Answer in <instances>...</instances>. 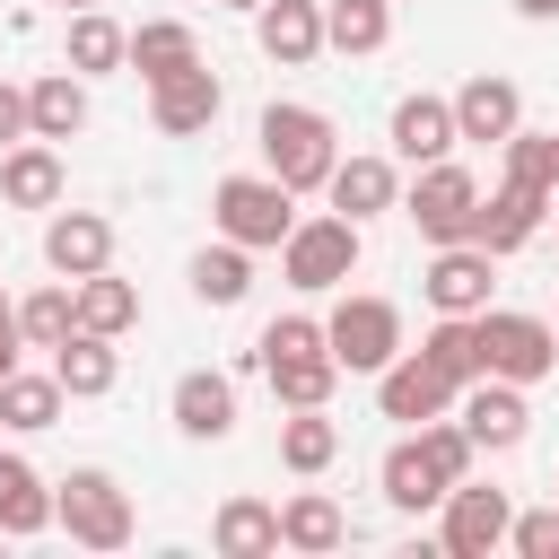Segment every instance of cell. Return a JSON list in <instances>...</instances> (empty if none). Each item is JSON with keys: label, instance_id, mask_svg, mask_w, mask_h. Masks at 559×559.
Returning a JSON list of instances; mask_svg holds the SVG:
<instances>
[{"label": "cell", "instance_id": "cell-31", "mask_svg": "<svg viewBox=\"0 0 559 559\" xmlns=\"http://www.w3.org/2000/svg\"><path fill=\"white\" fill-rule=\"evenodd\" d=\"M245 288H253V253H245V245L218 236V245L192 253V297H201V306H245Z\"/></svg>", "mask_w": 559, "mask_h": 559}, {"label": "cell", "instance_id": "cell-13", "mask_svg": "<svg viewBox=\"0 0 559 559\" xmlns=\"http://www.w3.org/2000/svg\"><path fill=\"white\" fill-rule=\"evenodd\" d=\"M550 218V192H533V183H498L480 210H472V245H489V253H515V245H533V227Z\"/></svg>", "mask_w": 559, "mask_h": 559}, {"label": "cell", "instance_id": "cell-1", "mask_svg": "<svg viewBox=\"0 0 559 559\" xmlns=\"http://www.w3.org/2000/svg\"><path fill=\"white\" fill-rule=\"evenodd\" d=\"M341 140H332V114L314 105H262V166L288 183V192H323Z\"/></svg>", "mask_w": 559, "mask_h": 559}, {"label": "cell", "instance_id": "cell-43", "mask_svg": "<svg viewBox=\"0 0 559 559\" xmlns=\"http://www.w3.org/2000/svg\"><path fill=\"white\" fill-rule=\"evenodd\" d=\"M515 9H524V17H559V0H515Z\"/></svg>", "mask_w": 559, "mask_h": 559}, {"label": "cell", "instance_id": "cell-19", "mask_svg": "<svg viewBox=\"0 0 559 559\" xmlns=\"http://www.w3.org/2000/svg\"><path fill=\"white\" fill-rule=\"evenodd\" d=\"M175 428H183V437H201V445L236 437V384H227L218 367H192V376H175Z\"/></svg>", "mask_w": 559, "mask_h": 559}, {"label": "cell", "instance_id": "cell-29", "mask_svg": "<svg viewBox=\"0 0 559 559\" xmlns=\"http://www.w3.org/2000/svg\"><path fill=\"white\" fill-rule=\"evenodd\" d=\"M70 288H79V323H87V332L122 341V332L140 323V288H131V280H114V262H105V271H87V280H70Z\"/></svg>", "mask_w": 559, "mask_h": 559}, {"label": "cell", "instance_id": "cell-37", "mask_svg": "<svg viewBox=\"0 0 559 559\" xmlns=\"http://www.w3.org/2000/svg\"><path fill=\"white\" fill-rule=\"evenodd\" d=\"M419 445H428V463L445 472V489H454V480H472V437H463L454 419H419Z\"/></svg>", "mask_w": 559, "mask_h": 559}, {"label": "cell", "instance_id": "cell-15", "mask_svg": "<svg viewBox=\"0 0 559 559\" xmlns=\"http://www.w3.org/2000/svg\"><path fill=\"white\" fill-rule=\"evenodd\" d=\"M44 262H52L61 280L105 271V262H114V218H96V210H52V227H44Z\"/></svg>", "mask_w": 559, "mask_h": 559}, {"label": "cell", "instance_id": "cell-49", "mask_svg": "<svg viewBox=\"0 0 559 559\" xmlns=\"http://www.w3.org/2000/svg\"><path fill=\"white\" fill-rule=\"evenodd\" d=\"M0 428H9V419H0Z\"/></svg>", "mask_w": 559, "mask_h": 559}, {"label": "cell", "instance_id": "cell-35", "mask_svg": "<svg viewBox=\"0 0 559 559\" xmlns=\"http://www.w3.org/2000/svg\"><path fill=\"white\" fill-rule=\"evenodd\" d=\"M122 52H131V35H122L105 9H70V70H79V79L122 70Z\"/></svg>", "mask_w": 559, "mask_h": 559}, {"label": "cell", "instance_id": "cell-33", "mask_svg": "<svg viewBox=\"0 0 559 559\" xmlns=\"http://www.w3.org/2000/svg\"><path fill=\"white\" fill-rule=\"evenodd\" d=\"M332 454H341V428L323 419V402H314V411H288V419H280V463H288L297 480L332 472Z\"/></svg>", "mask_w": 559, "mask_h": 559}, {"label": "cell", "instance_id": "cell-5", "mask_svg": "<svg viewBox=\"0 0 559 559\" xmlns=\"http://www.w3.org/2000/svg\"><path fill=\"white\" fill-rule=\"evenodd\" d=\"M52 524L79 542V550H122L131 542V498H122V480L114 472H70L61 489H52Z\"/></svg>", "mask_w": 559, "mask_h": 559}, {"label": "cell", "instance_id": "cell-39", "mask_svg": "<svg viewBox=\"0 0 559 559\" xmlns=\"http://www.w3.org/2000/svg\"><path fill=\"white\" fill-rule=\"evenodd\" d=\"M297 349H323V323L314 314H271L262 341H253V358H297Z\"/></svg>", "mask_w": 559, "mask_h": 559}, {"label": "cell", "instance_id": "cell-28", "mask_svg": "<svg viewBox=\"0 0 559 559\" xmlns=\"http://www.w3.org/2000/svg\"><path fill=\"white\" fill-rule=\"evenodd\" d=\"M376 480H384V498H393L402 515H428V507L445 498V472L428 463V445H419V437H402V445L384 454V472H376Z\"/></svg>", "mask_w": 559, "mask_h": 559}, {"label": "cell", "instance_id": "cell-17", "mask_svg": "<svg viewBox=\"0 0 559 559\" xmlns=\"http://www.w3.org/2000/svg\"><path fill=\"white\" fill-rule=\"evenodd\" d=\"M445 105H454V140H507V131L524 122L515 79H489V70H480V79H463Z\"/></svg>", "mask_w": 559, "mask_h": 559}, {"label": "cell", "instance_id": "cell-48", "mask_svg": "<svg viewBox=\"0 0 559 559\" xmlns=\"http://www.w3.org/2000/svg\"><path fill=\"white\" fill-rule=\"evenodd\" d=\"M550 210H559V192H550Z\"/></svg>", "mask_w": 559, "mask_h": 559}, {"label": "cell", "instance_id": "cell-50", "mask_svg": "<svg viewBox=\"0 0 559 559\" xmlns=\"http://www.w3.org/2000/svg\"><path fill=\"white\" fill-rule=\"evenodd\" d=\"M550 489H559V480H550Z\"/></svg>", "mask_w": 559, "mask_h": 559}, {"label": "cell", "instance_id": "cell-12", "mask_svg": "<svg viewBox=\"0 0 559 559\" xmlns=\"http://www.w3.org/2000/svg\"><path fill=\"white\" fill-rule=\"evenodd\" d=\"M218 105H227V87L210 79V61H192V70H175V79H157V87H148V114H157V131H166V140L210 131V122H218Z\"/></svg>", "mask_w": 559, "mask_h": 559}, {"label": "cell", "instance_id": "cell-30", "mask_svg": "<svg viewBox=\"0 0 559 559\" xmlns=\"http://www.w3.org/2000/svg\"><path fill=\"white\" fill-rule=\"evenodd\" d=\"M419 358H428L454 393H463L472 376H489V358H480V323H472V314H437V332L419 341Z\"/></svg>", "mask_w": 559, "mask_h": 559}, {"label": "cell", "instance_id": "cell-14", "mask_svg": "<svg viewBox=\"0 0 559 559\" xmlns=\"http://www.w3.org/2000/svg\"><path fill=\"white\" fill-rule=\"evenodd\" d=\"M323 192H332V210L358 218V227H367L376 210H402V175H393V157H332Z\"/></svg>", "mask_w": 559, "mask_h": 559}, {"label": "cell", "instance_id": "cell-22", "mask_svg": "<svg viewBox=\"0 0 559 559\" xmlns=\"http://www.w3.org/2000/svg\"><path fill=\"white\" fill-rule=\"evenodd\" d=\"M210 542H218V559H271L280 550V507L271 498H227L210 515Z\"/></svg>", "mask_w": 559, "mask_h": 559}, {"label": "cell", "instance_id": "cell-38", "mask_svg": "<svg viewBox=\"0 0 559 559\" xmlns=\"http://www.w3.org/2000/svg\"><path fill=\"white\" fill-rule=\"evenodd\" d=\"M507 175L515 183H533V192H550V131H507Z\"/></svg>", "mask_w": 559, "mask_h": 559}, {"label": "cell", "instance_id": "cell-8", "mask_svg": "<svg viewBox=\"0 0 559 559\" xmlns=\"http://www.w3.org/2000/svg\"><path fill=\"white\" fill-rule=\"evenodd\" d=\"M463 437H472V454H507V445H524V428H533V411H524V384H507V376H472L463 393Z\"/></svg>", "mask_w": 559, "mask_h": 559}, {"label": "cell", "instance_id": "cell-7", "mask_svg": "<svg viewBox=\"0 0 559 559\" xmlns=\"http://www.w3.org/2000/svg\"><path fill=\"white\" fill-rule=\"evenodd\" d=\"M402 210H411V227H419L428 245H463V236H472V210H480V183H472L454 157H437V166L411 175Z\"/></svg>", "mask_w": 559, "mask_h": 559}, {"label": "cell", "instance_id": "cell-11", "mask_svg": "<svg viewBox=\"0 0 559 559\" xmlns=\"http://www.w3.org/2000/svg\"><path fill=\"white\" fill-rule=\"evenodd\" d=\"M489 262H498V253L472 245V236H463V245H437V262L419 271V297H428L437 314H480V306H489Z\"/></svg>", "mask_w": 559, "mask_h": 559}, {"label": "cell", "instance_id": "cell-20", "mask_svg": "<svg viewBox=\"0 0 559 559\" xmlns=\"http://www.w3.org/2000/svg\"><path fill=\"white\" fill-rule=\"evenodd\" d=\"M393 157H402V166L454 157V105H445V96H402V105H393Z\"/></svg>", "mask_w": 559, "mask_h": 559}, {"label": "cell", "instance_id": "cell-18", "mask_svg": "<svg viewBox=\"0 0 559 559\" xmlns=\"http://www.w3.org/2000/svg\"><path fill=\"white\" fill-rule=\"evenodd\" d=\"M52 376H61V393H70V402H96V393H114L122 358H114V341H105V332L70 323V332L52 341Z\"/></svg>", "mask_w": 559, "mask_h": 559}, {"label": "cell", "instance_id": "cell-27", "mask_svg": "<svg viewBox=\"0 0 559 559\" xmlns=\"http://www.w3.org/2000/svg\"><path fill=\"white\" fill-rule=\"evenodd\" d=\"M323 44L349 52V61L384 52L393 44V0H323Z\"/></svg>", "mask_w": 559, "mask_h": 559}, {"label": "cell", "instance_id": "cell-42", "mask_svg": "<svg viewBox=\"0 0 559 559\" xmlns=\"http://www.w3.org/2000/svg\"><path fill=\"white\" fill-rule=\"evenodd\" d=\"M17 349H26V332H17V306H0V376L17 367Z\"/></svg>", "mask_w": 559, "mask_h": 559}, {"label": "cell", "instance_id": "cell-26", "mask_svg": "<svg viewBox=\"0 0 559 559\" xmlns=\"http://www.w3.org/2000/svg\"><path fill=\"white\" fill-rule=\"evenodd\" d=\"M349 542V515L323 498V489H297L288 507H280V550H306V559H323V550H341Z\"/></svg>", "mask_w": 559, "mask_h": 559}, {"label": "cell", "instance_id": "cell-16", "mask_svg": "<svg viewBox=\"0 0 559 559\" xmlns=\"http://www.w3.org/2000/svg\"><path fill=\"white\" fill-rule=\"evenodd\" d=\"M253 35H262V52L280 70H306L323 52V0H262L253 9Z\"/></svg>", "mask_w": 559, "mask_h": 559}, {"label": "cell", "instance_id": "cell-4", "mask_svg": "<svg viewBox=\"0 0 559 559\" xmlns=\"http://www.w3.org/2000/svg\"><path fill=\"white\" fill-rule=\"evenodd\" d=\"M323 349H332V367L341 376H376L384 358H402V306L393 297H341L332 314H323Z\"/></svg>", "mask_w": 559, "mask_h": 559}, {"label": "cell", "instance_id": "cell-2", "mask_svg": "<svg viewBox=\"0 0 559 559\" xmlns=\"http://www.w3.org/2000/svg\"><path fill=\"white\" fill-rule=\"evenodd\" d=\"M210 218H218L227 245H245V253H280V236L297 227V192H288L280 175H218Z\"/></svg>", "mask_w": 559, "mask_h": 559}, {"label": "cell", "instance_id": "cell-9", "mask_svg": "<svg viewBox=\"0 0 559 559\" xmlns=\"http://www.w3.org/2000/svg\"><path fill=\"white\" fill-rule=\"evenodd\" d=\"M376 411L402 419V428H419V419H445V411H454V384H445L419 349H402V358L376 367Z\"/></svg>", "mask_w": 559, "mask_h": 559}, {"label": "cell", "instance_id": "cell-47", "mask_svg": "<svg viewBox=\"0 0 559 559\" xmlns=\"http://www.w3.org/2000/svg\"><path fill=\"white\" fill-rule=\"evenodd\" d=\"M0 550H9V533H0Z\"/></svg>", "mask_w": 559, "mask_h": 559}, {"label": "cell", "instance_id": "cell-24", "mask_svg": "<svg viewBox=\"0 0 559 559\" xmlns=\"http://www.w3.org/2000/svg\"><path fill=\"white\" fill-rule=\"evenodd\" d=\"M122 61L157 87V79H175V70H192V61H201V35H192L183 17H148V26H131V52H122Z\"/></svg>", "mask_w": 559, "mask_h": 559}, {"label": "cell", "instance_id": "cell-45", "mask_svg": "<svg viewBox=\"0 0 559 559\" xmlns=\"http://www.w3.org/2000/svg\"><path fill=\"white\" fill-rule=\"evenodd\" d=\"M61 9H96V0H61Z\"/></svg>", "mask_w": 559, "mask_h": 559}, {"label": "cell", "instance_id": "cell-32", "mask_svg": "<svg viewBox=\"0 0 559 559\" xmlns=\"http://www.w3.org/2000/svg\"><path fill=\"white\" fill-rule=\"evenodd\" d=\"M262 376H271V393H280L288 411H314V402H332V384H341V367H332V349H297V358H262Z\"/></svg>", "mask_w": 559, "mask_h": 559}, {"label": "cell", "instance_id": "cell-23", "mask_svg": "<svg viewBox=\"0 0 559 559\" xmlns=\"http://www.w3.org/2000/svg\"><path fill=\"white\" fill-rule=\"evenodd\" d=\"M52 524V489H44V472L26 463V454H0V533L9 542H35Z\"/></svg>", "mask_w": 559, "mask_h": 559}, {"label": "cell", "instance_id": "cell-41", "mask_svg": "<svg viewBox=\"0 0 559 559\" xmlns=\"http://www.w3.org/2000/svg\"><path fill=\"white\" fill-rule=\"evenodd\" d=\"M17 140H35V131H26V87L0 79V148H17Z\"/></svg>", "mask_w": 559, "mask_h": 559}, {"label": "cell", "instance_id": "cell-21", "mask_svg": "<svg viewBox=\"0 0 559 559\" xmlns=\"http://www.w3.org/2000/svg\"><path fill=\"white\" fill-rule=\"evenodd\" d=\"M0 201H9V210H52V201H61V148H52V140L0 148Z\"/></svg>", "mask_w": 559, "mask_h": 559}, {"label": "cell", "instance_id": "cell-40", "mask_svg": "<svg viewBox=\"0 0 559 559\" xmlns=\"http://www.w3.org/2000/svg\"><path fill=\"white\" fill-rule=\"evenodd\" d=\"M507 550H524V559H550V550H559V498H550V507H524V515H507Z\"/></svg>", "mask_w": 559, "mask_h": 559}, {"label": "cell", "instance_id": "cell-51", "mask_svg": "<svg viewBox=\"0 0 559 559\" xmlns=\"http://www.w3.org/2000/svg\"><path fill=\"white\" fill-rule=\"evenodd\" d=\"M0 306H9V297H0Z\"/></svg>", "mask_w": 559, "mask_h": 559}, {"label": "cell", "instance_id": "cell-25", "mask_svg": "<svg viewBox=\"0 0 559 559\" xmlns=\"http://www.w3.org/2000/svg\"><path fill=\"white\" fill-rule=\"evenodd\" d=\"M26 131H35V140H79V131H87V87H79V70H52V79L26 87Z\"/></svg>", "mask_w": 559, "mask_h": 559}, {"label": "cell", "instance_id": "cell-36", "mask_svg": "<svg viewBox=\"0 0 559 559\" xmlns=\"http://www.w3.org/2000/svg\"><path fill=\"white\" fill-rule=\"evenodd\" d=\"M70 323H79V288H70V280H52V288H35V297L17 306V332H26V349H52Z\"/></svg>", "mask_w": 559, "mask_h": 559}, {"label": "cell", "instance_id": "cell-44", "mask_svg": "<svg viewBox=\"0 0 559 559\" xmlns=\"http://www.w3.org/2000/svg\"><path fill=\"white\" fill-rule=\"evenodd\" d=\"M550 192H559V131H550Z\"/></svg>", "mask_w": 559, "mask_h": 559}, {"label": "cell", "instance_id": "cell-34", "mask_svg": "<svg viewBox=\"0 0 559 559\" xmlns=\"http://www.w3.org/2000/svg\"><path fill=\"white\" fill-rule=\"evenodd\" d=\"M61 402H70V393H61V376H52V367H44V376H26V367H9V376H0V419H9V428H26V437H35V428H52V419H61Z\"/></svg>", "mask_w": 559, "mask_h": 559}, {"label": "cell", "instance_id": "cell-46", "mask_svg": "<svg viewBox=\"0 0 559 559\" xmlns=\"http://www.w3.org/2000/svg\"><path fill=\"white\" fill-rule=\"evenodd\" d=\"M227 9H262V0H227Z\"/></svg>", "mask_w": 559, "mask_h": 559}, {"label": "cell", "instance_id": "cell-3", "mask_svg": "<svg viewBox=\"0 0 559 559\" xmlns=\"http://www.w3.org/2000/svg\"><path fill=\"white\" fill-rule=\"evenodd\" d=\"M358 253H367V236H358V218H297L288 236H280V271H288V288L297 297H323V288H349V271H358Z\"/></svg>", "mask_w": 559, "mask_h": 559}, {"label": "cell", "instance_id": "cell-10", "mask_svg": "<svg viewBox=\"0 0 559 559\" xmlns=\"http://www.w3.org/2000/svg\"><path fill=\"white\" fill-rule=\"evenodd\" d=\"M437 507H445V533H437V542H445L454 559H489V550H507V515H515L507 489H472V480H454Z\"/></svg>", "mask_w": 559, "mask_h": 559}, {"label": "cell", "instance_id": "cell-6", "mask_svg": "<svg viewBox=\"0 0 559 559\" xmlns=\"http://www.w3.org/2000/svg\"><path fill=\"white\" fill-rule=\"evenodd\" d=\"M472 323H480V358H489V376H507V384H542V376L559 367V332H550L542 314L480 306Z\"/></svg>", "mask_w": 559, "mask_h": 559}]
</instances>
